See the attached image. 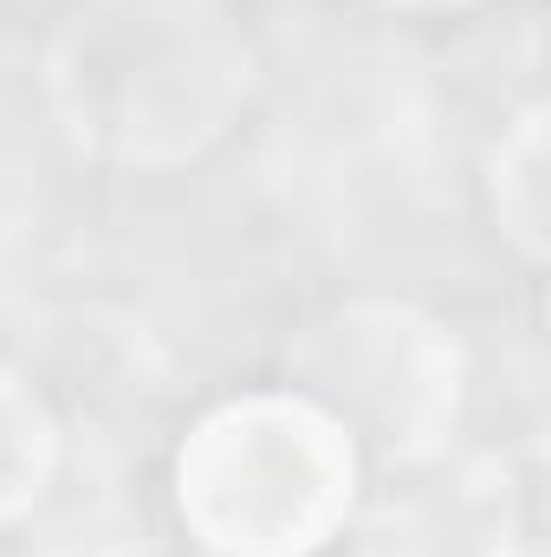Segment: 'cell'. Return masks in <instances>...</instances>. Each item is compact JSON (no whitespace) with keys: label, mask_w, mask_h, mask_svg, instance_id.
<instances>
[{"label":"cell","mask_w":551,"mask_h":557,"mask_svg":"<svg viewBox=\"0 0 551 557\" xmlns=\"http://www.w3.org/2000/svg\"><path fill=\"white\" fill-rule=\"evenodd\" d=\"M351 506V441L311 403H247L182 454V512L228 557H298Z\"/></svg>","instance_id":"6da1fadb"}]
</instances>
